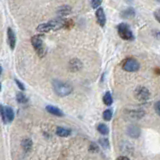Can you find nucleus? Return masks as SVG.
<instances>
[{"label":"nucleus","mask_w":160,"mask_h":160,"mask_svg":"<svg viewBox=\"0 0 160 160\" xmlns=\"http://www.w3.org/2000/svg\"><path fill=\"white\" fill-rule=\"evenodd\" d=\"M65 22H66V20H60V19L50 20L48 22L42 23V24L38 25L36 28V30L38 32H43V33L50 32V31H56L65 27Z\"/></svg>","instance_id":"1"},{"label":"nucleus","mask_w":160,"mask_h":160,"mask_svg":"<svg viewBox=\"0 0 160 160\" xmlns=\"http://www.w3.org/2000/svg\"><path fill=\"white\" fill-rule=\"evenodd\" d=\"M52 86L54 89V92L60 97H64L69 95L72 92V87L66 82H62L60 80H53Z\"/></svg>","instance_id":"2"},{"label":"nucleus","mask_w":160,"mask_h":160,"mask_svg":"<svg viewBox=\"0 0 160 160\" xmlns=\"http://www.w3.org/2000/svg\"><path fill=\"white\" fill-rule=\"evenodd\" d=\"M31 43H32V46H33L34 50L36 51V53L38 54L39 57H43V56H45L47 49L44 45L43 37H42L41 35H34L31 38Z\"/></svg>","instance_id":"3"},{"label":"nucleus","mask_w":160,"mask_h":160,"mask_svg":"<svg viewBox=\"0 0 160 160\" xmlns=\"http://www.w3.org/2000/svg\"><path fill=\"white\" fill-rule=\"evenodd\" d=\"M117 30H118V34L123 40H133L134 36L132 31H131L130 27L126 23H120L117 26Z\"/></svg>","instance_id":"4"},{"label":"nucleus","mask_w":160,"mask_h":160,"mask_svg":"<svg viewBox=\"0 0 160 160\" xmlns=\"http://www.w3.org/2000/svg\"><path fill=\"white\" fill-rule=\"evenodd\" d=\"M121 66H122V68H123V70H125V71L135 72V71H137V70L139 69L140 65L138 63V61H136L135 59H133V58H127V59H125L123 61V62H122Z\"/></svg>","instance_id":"5"},{"label":"nucleus","mask_w":160,"mask_h":160,"mask_svg":"<svg viewBox=\"0 0 160 160\" xmlns=\"http://www.w3.org/2000/svg\"><path fill=\"white\" fill-rule=\"evenodd\" d=\"M134 95H135V98L138 101L145 102V101H147L149 99L150 93H149V90H148L146 87H144V86H138L137 88L135 89Z\"/></svg>","instance_id":"6"},{"label":"nucleus","mask_w":160,"mask_h":160,"mask_svg":"<svg viewBox=\"0 0 160 160\" xmlns=\"http://www.w3.org/2000/svg\"><path fill=\"white\" fill-rule=\"evenodd\" d=\"M1 117L3 120V123L6 124L9 122H12L14 119V111L11 107L9 106H1Z\"/></svg>","instance_id":"7"},{"label":"nucleus","mask_w":160,"mask_h":160,"mask_svg":"<svg viewBox=\"0 0 160 160\" xmlns=\"http://www.w3.org/2000/svg\"><path fill=\"white\" fill-rule=\"evenodd\" d=\"M95 15H96V19H97L98 24H99L101 27H104L105 23H106V16H105V13H104V10H103V8L98 7Z\"/></svg>","instance_id":"8"},{"label":"nucleus","mask_w":160,"mask_h":160,"mask_svg":"<svg viewBox=\"0 0 160 160\" xmlns=\"http://www.w3.org/2000/svg\"><path fill=\"white\" fill-rule=\"evenodd\" d=\"M7 41H8L9 46H10V48L13 50L16 44V37L12 30V28H8L7 29Z\"/></svg>","instance_id":"9"},{"label":"nucleus","mask_w":160,"mask_h":160,"mask_svg":"<svg viewBox=\"0 0 160 160\" xmlns=\"http://www.w3.org/2000/svg\"><path fill=\"white\" fill-rule=\"evenodd\" d=\"M127 133L132 138H138L140 134H141V130L138 126L136 125H130L127 129Z\"/></svg>","instance_id":"10"},{"label":"nucleus","mask_w":160,"mask_h":160,"mask_svg":"<svg viewBox=\"0 0 160 160\" xmlns=\"http://www.w3.org/2000/svg\"><path fill=\"white\" fill-rule=\"evenodd\" d=\"M82 67V62L78 59H72L69 62V69L72 72H77Z\"/></svg>","instance_id":"11"},{"label":"nucleus","mask_w":160,"mask_h":160,"mask_svg":"<svg viewBox=\"0 0 160 160\" xmlns=\"http://www.w3.org/2000/svg\"><path fill=\"white\" fill-rule=\"evenodd\" d=\"M45 109L47 112H49L50 114H52V115H55V116H59V117H62L64 114H63V112L61 111L59 108L57 107H55V106H52V105H47L45 107Z\"/></svg>","instance_id":"12"},{"label":"nucleus","mask_w":160,"mask_h":160,"mask_svg":"<svg viewBox=\"0 0 160 160\" xmlns=\"http://www.w3.org/2000/svg\"><path fill=\"white\" fill-rule=\"evenodd\" d=\"M71 13V7L68 5H64V6H60L57 10V15L59 17H63V16H67Z\"/></svg>","instance_id":"13"},{"label":"nucleus","mask_w":160,"mask_h":160,"mask_svg":"<svg viewBox=\"0 0 160 160\" xmlns=\"http://www.w3.org/2000/svg\"><path fill=\"white\" fill-rule=\"evenodd\" d=\"M71 133V130L68 128H65V127H57L56 129V134H57L59 137H67Z\"/></svg>","instance_id":"14"},{"label":"nucleus","mask_w":160,"mask_h":160,"mask_svg":"<svg viewBox=\"0 0 160 160\" xmlns=\"http://www.w3.org/2000/svg\"><path fill=\"white\" fill-rule=\"evenodd\" d=\"M32 141L29 139V138H25L21 141V146H22V149L24 150L25 152H29L31 148H32Z\"/></svg>","instance_id":"15"},{"label":"nucleus","mask_w":160,"mask_h":160,"mask_svg":"<svg viewBox=\"0 0 160 160\" xmlns=\"http://www.w3.org/2000/svg\"><path fill=\"white\" fill-rule=\"evenodd\" d=\"M16 100L19 104H26L28 102V98L22 92H18L16 94Z\"/></svg>","instance_id":"16"},{"label":"nucleus","mask_w":160,"mask_h":160,"mask_svg":"<svg viewBox=\"0 0 160 160\" xmlns=\"http://www.w3.org/2000/svg\"><path fill=\"white\" fill-rule=\"evenodd\" d=\"M97 130H98V132L102 135H107L108 133H109V129H108L107 125L103 124V123H100V124L97 125Z\"/></svg>","instance_id":"17"},{"label":"nucleus","mask_w":160,"mask_h":160,"mask_svg":"<svg viewBox=\"0 0 160 160\" xmlns=\"http://www.w3.org/2000/svg\"><path fill=\"white\" fill-rule=\"evenodd\" d=\"M103 102H104V104L107 105V106H110L112 104V102H113V99H112V95L110 92H106L104 94V96H103Z\"/></svg>","instance_id":"18"},{"label":"nucleus","mask_w":160,"mask_h":160,"mask_svg":"<svg viewBox=\"0 0 160 160\" xmlns=\"http://www.w3.org/2000/svg\"><path fill=\"white\" fill-rule=\"evenodd\" d=\"M134 14H135V11H134V9H133V8H128V9H126V10H124V11H122V12H121L122 17H124V18L133 17V16H134Z\"/></svg>","instance_id":"19"},{"label":"nucleus","mask_w":160,"mask_h":160,"mask_svg":"<svg viewBox=\"0 0 160 160\" xmlns=\"http://www.w3.org/2000/svg\"><path fill=\"white\" fill-rule=\"evenodd\" d=\"M111 118H112V110L111 109H107L103 112V119L106 121H110Z\"/></svg>","instance_id":"20"},{"label":"nucleus","mask_w":160,"mask_h":160,"mask_svg":"<svg viewBox=\"0 0 160 160\" xmlns=\"http://www.w3.org/2000/svg\"><path fill=\"white\" fill-rule=\"evenodd\" d=\"M89 151H90L91 153H97L99 152V147H98V145L95 144V143H90V145H89Z\"/></svg>","instance_id":"21"},{"label":"nucleus","mask_w":160,"mask_h":160,"mask_svg":"<svg viewBox=\"0 0 160 160\" xmlns=\"http://www.w3.org/2000/svg\"><path fill=\"white\" fill-rule=\"evenodd\" d=\"M99 144L101 146L104 148V149H107L109 148V141H108L107 138H100L99 139Z\"/></svg>","instance_id":"22"},{"label":"nucleus","mask_w":160,"mask_h":160,"mask_svg":"<svg viewBox=\"0 0 160 160\" xmlns=\"http://www.w3.org/2000/svg\"><path fill=\"white\" fill-rule=\"evenodd\" d=\"M101 3H102V0H91V6L95 9L99 7Z\"/></svg>","instance_id":"23"},{"label":"nucleus","mask_w":160,"mask_h":160,"mask_svg":"<svg viewBox=\"0 0 160 160\" xmlns=\"http://www.w3.org/2000/svg\"><path fill=\"white\" fill-rule=\"evenodd\" d=\"M154 109H155V111H156V113L160 116V101H158V102L155 103Z\"/></svg>","instance_id":"24"},{"label":"nucleus","mask_w":160,"mask_h":160,"mask_svg":"<svg viewBox=\"0 0 160 160\" xmlns=\"http://www.w3.org/2000/svg\"><path fill=\"white\" fill-rule=\"evenodd\" d=\"M154 17H155V19H156L160 23V8L157 9V10H155V12H154Z\"/></svg>","instance_id":"25"},{"label":"nucleus","mask_w":160,"mask_h":160,"mask_svg":"<svg viewBox=\"0 0 160 160\" xmlns=\"http://www.w3.org/2000/svg\"><path fill=\"white\" fill-rule=\"evenodd\" d=\"M15 83L17 84L18 87H19V88L21 89V90H25V87H24V85H23V84H22V83L19 81V80L16 79V78H15Z\"/></svg>","instance_id":"26"},{"label":"nucleus","mask_w":160,"mask_h":160,"mask_svg":"<svg viewBox=\"0 0 160 160\" xmlns=\"http://www.w3.org/2000/svg\"><path fill=\"white\" fill-rule=\"evenodd\" d=\"M117 159H129L128 156H119V157H117Z\"/></svg>","instance_id":"27"}]
</instances>
